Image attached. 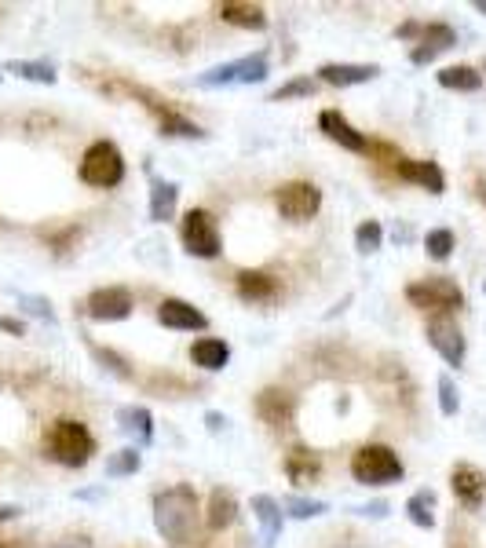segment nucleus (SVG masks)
Segmentation results:
<instances>
[{"label":"nucleus","mask_w":486,"mask_h":548,"mask_svg":"<svg viewBox=\"0 0 486 548\" xmlns=\"http://www.w3.org/2000/svg\"><path fill=\"white\" fill-rule=\"evenodd\" d=\"M198 523V494L191 483H176L154 494V527L165 541L183 545Z\"/></svg>","instance_id":"1"},{"label":"nucleus","mask_w":486,"mask_h":548,"mask_svg":"<svg viewBox=\"0 0 486 548\" xmlns=\"http://www.w3.org/2000/svg\"><path fill=\"white\" fill-rule=\"evenodd\" d=\"M44 454L66 464V468H85L96 454V435L88 432V424L63 417V421L52 424V432L44 435Z\"/></svg>","instance_id":"2"},{"label":"nucleus","mask_w":486,"mask_h":548,"mask_svg":"<svg viewBox=\"0 0 486 548\" xmlns=\"http://www.w3.org/2000/svg\"><path fill=\"white\" fill-rule=\"evenodd\" d=\"M351 475H355V483L362 486H388V483H399L402 475H406V468H402L399 454H395L391 446L366 443L351 457Z\"/></svg>","instance_id":"3"},{"label":"nucleus","mask_w":486,"mask_h":548,"mask_svg":"<svg viewBox=\"0 0 486 548\" xmlns=\"http://www.w3.org/2000/svg\"><path fill=\"white\" fill-rule=\"evenodd\" d=\"M271 74V63H267V52L242 55L234 63H220L205 70V74L194 77L198 88H231V85H260L264 77Z\"/></svg>","instance_id":"4"},{"label":"nucleus","mask_w":486,"mask_h":548,"mask_svg":"<svg viewBox=\"0 0 486 548\" xmlns=\"http://www.w3.org/2000/svg\"><path fill=\"white\" fill-rule=\"evenodd\" d=\"M406 300L417 311H435V315H454L465 307V289L454 278H424V282L406 285Z\"/></svg>","instance_id":"5"},{"label":"nucleus","mask_w":486,"mask_h":548,"mask_svg":"<svg viewBox=\"0 0 486 548\" xmlns=\"http://www.w3.org/2000/svg\"><path fill=\"white\" fill-rule=\"evenodd\" d=\"M81 180L99 190H110L125 180V158H121L117 143L99 139V143H92V147L85 150V158H81Z\"/></svg>","instance_id":"6"},{"label":"nucleus","mask_w":486,"mask_h":548,"mask_svg":"<svg viewBox=\"0 0 486 548\" xmlns=\"http://www.w3.org/2000/svg\"><path fill=\"white\" fill-rule=\"evenodd\" d=\"M180 242H183V249H187L191 256H198V260H216V256L223 253L220 227H216V220H212L205 209H191L187 216H183Z\"/></svg>","instance_id":"7"},{"label":"nucleus","mask_w":486,"mask_h":548,"mask_svg":"<svg viewBox=\"0 0 486 548\" xmlns=\"http://www.w3.org/2000/svg\"><path fill=\"white\" fill-rule=\"evenodd\" d=\"M275 205H278V212H282V220L307 223L318 209H322V190H318L315 183H307V180L282 183L278 194H275Z\"/></svg>","instance_id":"8"},{"label":"nucleus","mask_w":486,"mask_h":548,"mask_svg":"<svg viewBox=\"0 0 486 548\" xmlns=\"http://www.w3.org/2000/svg\"><path fill=\"white\" fill-rule=\"evenodd\" d=\"M424 337L439 351V359L446 366H465V355H468V344H465V333L457 326L450 315H432L428 318V326H424Z\"/></svg>","instance_id":"9"},{"label":"nucleus","mask_w":486,"mask_h":548,"mask_svg":"<svg viewBox=\"0 0 486 548\" xmlns=\"http://www.w3.org/2000/svg\"><path fill=\"white\" fill-rule=\"evenodd\" d=\"M132 293H128L125 285H103L96 293H88L85 300V315L92 322H125L132 315Z\"/></svg>","instance_id":"10"},{"label":"nucleus","mask_w":486,"mask_h":548,"mask_svg":"<svg viewBox=\"0 0 486 548\" xmlns=\"http://www.w3.org/2000/svg\"><path fill=\"white\" fill-rule=\"evenodd\" d=\"M457 44V30L450 22H421V33L410 48V63L413 66H428L435 63L443 52H450Z\"/></svg>","instance_id":"11"},{"label":"nucleus","mask_w":486,"mask_h":548,"mask_svg":"<svg viewBox=\"0 0 486 548\" xmlns=\"http://www.w3.org/2000/svg\"><path fill=\"white\" fill-rule=\"evenodd\" d=\"M450 490H454L457 505L465 512H479L486 501V475L479 472L476 464H454L450 472Z\"/></svg>","instance_id":"12"},{"label":"nucleus","mask_w":486,"mask_h":548,"mask_svg":"<svg viewBox=\"0 0 486 548\" xmlns=\"http://www.w3.org/2000/svg\"><path fill=\"white\" fill-rule=\"evenodd\" d=\"M318 128H322V136H326L329 143H337V147L351 150V154H366V150H370V139L362 136L359 128L351 125L340 110H322V114H318Z\"/></svg>","instance_id":"13"},{"label":"nucleus","mask_w":486,"mask_h":548,"mask_svg":"<svg viewBox=\"0 0 486 548\" xmlns=\"http://www.w3.org/2000/svg\"><path fill=\"white\" fill-rule=\"evenodd\" d=\"M158 322L165 329H180V333H194V329H209L205 311H198L194 304L180 300V296H165L158 304Z\"/></svg>","instance_id":"14"},{"label":"nucleus","mask_w":486,"mask_h":548,"mask_svg":"<svg viewBox=\"0 0 486 548\" xmlns=\"http://www.w3.org/2000/svg\"><path fill=\"white\" fill-rule=\"evenodd\" d=\"M256 417L271 428H289L296 417V399L286 388H264L256 395Z\"/></svg>","instance_id":"15"},{"label":"nucleus","mask_w":486,"mask_h":548,"mask_svg":"<svg viewBox=\"0 0 486 548\" xmlns=\"http://www.w3.org/2000/svg\"><path fill=\"white\" fill-rule=\"evenodd\" d=\"M381 77V66L377 63H322L318 66V81H326L333 88H355V85H370Z\"/></svg>","instance_id":"16"},{"label":"nucleus","mask_w":486,"mask_h":548,"mask_svg":"<svg viewBox=\"0 0 486 548\" xmlns=\"http://www.w3.org/2000/svg\"><path fill=\"white\" fill-rule=\"evenodd\" d=\"M395 176L402 183H417L424 187L428 194H446V172L439 169V161H410V158H399L395 161Z\"/></svg>","instance_id":"17"},{"label":"nucleus","mask_w":486,"mask_h":548,"mask_svg":"<svg viewBox=\"0 0 486 548\" xmlns=\"http://www.w3.org/2000/svg\"><path fill=\"white\" fill-rule=\"evenodd\" d=\"M253 516H256V523H260V548H275L278 538H282V523H286L282 505H278L271 494H256Z\"/></svg>","instance_id":"18"},{"label":"nucleus","mask_w":486,"mask_h":548,"mask_svg":"<svg viewBox=\"0 0 486 548\" xmlns=\"http://www.w3.org/2000/svg\"><path fill=\"white\" fill-rule=\"evenodd\" d=\"M282 285H278L275 274L267 271H238V296L249 300V304H275Z\"/></svg>","instance_id":"19"},{"label":"nucleus","mask_w":486,"mask_h":548,"mask_svg":"<svg viewBox=\"0 0 486 548\" xmlns=\"http://www.w3.org/2000/svg\"><path fill=\"white\" fill-rule=\"evenodd\" d=\"M180 205V183L150 176V223H169Z\"/></svg>","instance_id":"20"},{"label":"nucleus","mask_w":486,"mask_h":548,"mask_svg":"<svg viewBox=\"0 0 486 548\" xmlns=\"http://www.w3.org/2000/svg\"><path fill=\"white\" fill-rule=\"evenodd\" d=\"M117 428L136 439V450L154 443V417L147 406H121L117 410Z\"/></svg>","instance_id":"21"},{"label":"nucleus","mask_w":486,"mask_h":548,"mask_svg":"<svg viewBox=\"0 0 486 548\" xmlns=\"http://www.w3.org/2000/svg\"><path fill=\"white\" fill-rule=\"evenodd\" d=\"M286 475H289V483H296V486L315 483L318 475H322V457H318L315 450H307V446H293L286 454Z\"/></svg>","instance_id":"22"},{"label":"nucleus","mask_w":486,"mask_h":548,"mask_svg":"<svg viewBox=\"0 0 486 548\" xmlns=\"http://www.w3.org/2000/svg\"><path fill=\"white\" fill-rule=\"evenodd\" d=\"M223 22H231L238 30H267V11L260 4H242V0H227L216 8Z\"/></svg>","instance_id":"23"},{"label":"nucleus","mask_w":486,"mask_h":548,"mask_svg":"<svg viewBox=\"0 0 486 548\" xmlns=\"http://www.w3.org/2000/svg\"><path fill=\"white\" fill-rule=\"evenodd\" d=\"M191 362L198 369H209V373H216V369H227V362H231V348H227V340L201 337L198 344L191 348Z\"/></svg>","instance_id":"24"},{"label":"nucleus","mask_w":486,"mask_h":548,"mask_svg":"<svg viewBox=\"0 0 486 548\" xmlns=\"http://www.w3.org/2000/svg\"><path fill=\"white\" fill-rule=\"evenodd\" d=\"M4 74H15L22 81H33V85H55L59 81V74H55V66L48 59H8Z\"/></svg>","instance_id":"25"},{"label":"nucleus","mask_w":486,"mask_h":548,"mask_svg":"<svg viewBox=\"0 0 486 548\" xmlns=\"http://www.w3.org/2000/svg\"><path fill=\"white\" fill-rule=\"evenodd\" d=\"M439 85L446 88V92H479L483 88V74H479L476 66H443L439 70Z\"/></svg>","instance_id":"26"},{"label":"nucleus","mask_w":486,"mask_h":548,"mask_svg":"<svg viewBox=\"0 0 486 548\" xmlns=\"http://www.w3.org/2000/svg\"><path fill=\"white\" fill-rule=\"evenodd\" d=\"M238 519V501H234L231 490H212L209 494V527L212 530H227Z\"/></svg>","instance_id":"27"},{"label":"nucleus","mask_w":486,"mask_h":548,"mask_svg":"<svg viewBox=\"0 0 486 548\" xmlns=\"http://www.w3.org/2000/svg\"><path fill=\"white\" fill-rule=\"evenodd\" d=\"M158 128H161V136H172V139H205L209 136L205 128H198L194 121H187L183 114H176L172 106L158 117Z\"/></svg>","instance_id":"28"},{"label":"nucleus","mask_w":486,"mask_h":548,"mask_svg":"<svg viewBox=\"0 0 486 548\" xmlns=\"http://www.w3.org/2000/svg\"><path fill=\"white\" fill-rule=\"evenodd\" d=\"M278 505H282V516H289V519H318L329 512L326 501H318V497H300V494L282 497Z\"/></svg>","instance_id":"29"},{"label":"nucleus","mask_w":486,"mask_h":548,"mask_svg":"<svg viewBox=\"0 0 486 548\" xmlns=\"http://www.w3.org/2000/svg\"><path fill=\"white\" fill-rule=\"evenodd\" d=\"M406 516H410L413 527L432 530L435 527V494L432 490H417V494L406 501Z\"/></svg>","instance_id":"30"},{"label":"nucleus","mask_w":486,"mask_h":548,"mask_svg":"<svg viewBox=\"0 0 486 548\" xmlns=\"http://www.w3.org/2000/svg\"><path fill=\"white\" fill-rule=\"evenodd\" d=\"M143 468V454L136 446H125V450H114L106 457V479H125V475H136Z\"/></svg>","instance_id":"31"},{"label":"nucleus","mask_w":486,"mask_h":548,"mask_svg":"<svg viewBox=\"0 0 486 548\" xmlns=\"http://www.w3.org/2000/svg\"><path fill=\"white\" fill-rule=\"evenodd\" d=\"M11 296H15V304H19L30 318H41V322H48V326L59 322V315H55V307L48 296H37V293H11Z\"/></svg>","instance_id":"32"},{"label":"nucleus","mask_w":486,"mask_h":548,"mask_svg":"<svg viewBox=\"0 0 486 548\" xmlns=\"http://www.w3.org/2000/svg\"><path fill=\"white\" fill-rule=\"evenodd\" d=\"M454 249H457V238H454V231H446V227H435V231H428L424 234V253L432 256V260H450L454 256Z\"/></svg>","instance_id":"33"},{"label":"nucleus","mask_w":486,"mask_h":548,"mask_svg":"<svg viewBox=\"0 0 486 548\" xmlns=\"http://www.w3.org/2000/svg\"><path fill=\"white\" fill-rule=\"evenodd\" d=\"M381 245H384V227L377 220H362L359 227H355V249H359L362 256H373Z\"/></svg>","instance_id":"34"},{"label":"nucleus","mask_w":486,"mask_h":548,"mask_svg":"<svg viewBox=\"0 0 486 548\" xmlns=\"http://www.w3.org/2000/svg\"><path fill=\"white\" fill-rule=\"evenodd\" d=\"M315 92H318L315 77H293V81H286L282 88H275V92H271V103H289V99H311Z\"/></svg>","instance_id":"35"},{"label":"nucleus","mask_w":486,"mask_h":548,"mask_svg":"<svg viewBox=\"0 0 486 548\" xmlns=\"http://www.w3.org/2000/svg\"><path fill=\"white\" fill-rule=\"evenodd\" d=\"M435 388H439V413H443V417H457V410H461V391H457L454 377L443 373Z\"/></svg>","instance_id":"36"},{"label":"nucleus","mask_w":486,"mask_h":548,"mask_svg":"<svg viewBox=\"0 0 486 548\" xmlns=\"http://www.w3.org/2000/svg\"><path fill=\"white\" fill-rule=\"evenodd\" d=\"M92 359L99 362L103 369H110L117 380H132V369H128V362L117 355V351H110V348H99V344H92Z\"/></svg>","instance_id":"37"},{"label":"nucleus","mask_w":486,"mask_h":548,"mask_svg":"<svg viewBox=\"0 0 486 548\" xmlns=\"http://www.w3.org/2000/svg\"><path fill=\"white\" fill-rule=\"evenodd\" d=\"M351 512H355V516H366V519H388L391 505L388 501H366V505H355Z\"/></svg>","instance_id":"38"},{"label":"nucleus","mask_w":486,"mask_h":548,"mask_svg":"<svg viewBox=\"0 0 486 548\" xmlns=\"http://www.w3.org/2000/svg\"><path fill=\"white\" fill-rule=\"evenodd\" d=\"M0 333H8V337H26V322L0 315Z\"/></svg>","instance_id":"39"},{"label":"nucleus","mask_w":486,"mask_h":548,"mask_svg":"<svg viewBox=\"0 0 486 548\" xmlns=\"http://www.w3.org/2000/svg\"><path fill=\"white\" fill-rule=\"evenodd\" d=\"M205 424H209V432H223V428H227V417L216 413V410H209L205 413Z\"/></svg>","instance_id":"40"},{"label":"nucleus","mask_w":486,"mask_h":548,"mask_svg":"<svg viewBox=\"0 0 486 548\" xmlns=\"http://www.w3.org/2000/svg\"><path fill=\"white\" fill-rule=\"evenodd\" d=\"M22 516V508L19 505H0V523H8V519Z\"/></svg>","instance_id":"41"},{"label":"nucleus","mask_w":486,"mask_h":548,"mask_svg":"<svg viewBox=\"0 0 486 548\" xmlns=\"http://www.w3.org/2000/svg\"><path fill=\"white\" fill-rule=\"evenodd\" d=\"M0 548H26L22 541H15V538H0Z\"/></svg>","instance_id":"42"},{"label":"nucleus","mask_w":486,"mask_h":548,"mask_svg":"<svg viewBox=\"0 0 486 548\" xmlns=\"http://www.w3.org/2000/svg\"><path fill=\"white\" fill-rule=\"evenodd\" d=\"M476 190H479V198L486 201V180H479V183H476Z\"/></svg>","instance_id":"43"},{"label":"nucleus","mask_w":486,"mask_h":548,"mask_svg":"<svg viewBox=\"0 0 486 548\" xmlns=\"http://www.w3.org/2000/svg\"><path fill=\"white\" fill-rule=\"evenodd\" d=\"M476 11L479 15H486V0H476Z\"/></svg>","instance_id":"44"},{"label":"nucleus","mask_w":486,"mask_h":548,"mask_svg":"<svg viewBox=\"0 0 486 548\" xmlns=\"http://www.w3.org/2000/svg\"><path fill=\"white\" fill-rule=\"evenodd\" d=\"M483 293H486V282H483Z\"/></svg>","instance_id":"45"},{"label":"nucleus","mask_w":486,"mask_h":548,"mask_svg":"<svg viewBox=\"0 0 486 548\" xmlns=\"http://www.w3.org/2000/svg\"><path fill=\"white\" fill-rule=\"evenodd\" d=\"M0 81H4V74H0Z\"/></svg>","instance_id":"46"},{"label":"nucleus","mask_w":486,"mask_h":548,"mask_svg":"<svg viewBox=\"0 0 486 548\" xmlns=\"http://www.w3.org/2000/svg\"><path fill=\"white\" fill-rule=\"evenodd\" d=\"M483 70H486V63H483Z\"/></svg>","instance_id":"47"}]
</instances>
